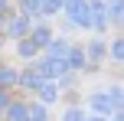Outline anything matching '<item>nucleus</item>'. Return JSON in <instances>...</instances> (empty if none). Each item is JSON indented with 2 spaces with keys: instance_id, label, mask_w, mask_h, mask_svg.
Returning <instances> with one entry per match:
<instances>
[{
  "instance_id": "obj_1",
  "label": "nucleus",
  "mask_w": 124,
  "mask_h": 121,
  "mask_svg": "<svg viewBox=\"0 0 124 121\" xmlns=\"http://www.w3.org/2000/svg\"><path fill=\"white\" fill-rule=\"evenodd\" d=\"M65 30H92V3L88 0H65Z\"/></svg>"
},
{
  "instance_id": "obj_2",
  "label": "nucleus",
  "mask_w": 124,
  "mask_h": 121,
  "mask_svg": "<svg viewBox=\"0 0 124 121\" xmlns=\"http://www.w3.org/2000/svg\"><path fill=\"white\" fill-rule=\"evenodd\" d=\"M33 30V20L23 16V13H10V16L3 20V39L7 43H16V39H26Z\"/></svg>"
},
{
  "instance_id": "obj_3",
  "label": "nucleus",
  "mask_w": 124,
  "mask_h": 121,
  "mask_svg": "<svg viewBox=\"0 0 124 121\" xmlns=\"http://www.w3.org/2000/svg\"><path fill=\"white\" fill-rule=\"evenodd\" d=\"M85 111H92V115H98V118H111L114 111H124V105H118L111 95H108V89H105V92L88 95V108Z\"/></svg>"
},
{
  "instance_id": "obj_4",
  "label": "nucleus",
  "mask_w": 124,
  "mask_h": 121,
  "mask_svg": "<svg viewBox=\"0 0 124 121\" xmlns=\"http://www.w3.org/2000/svg\"><path fill=\"white\" fill-rule=\"evenodd\" d=\"M46 79L39 75L36 69H33V65H23V69H20V82H16V95H23V98H36V92H39V85H43Z\"/></svg>"
},
{
  "instance_id": "obj_5",
  "label": "nucleus",
  "mask_w": 124,
  "mask_h": 121,
  "mask_svg": "<svg viewBox=\"0 0 124 121\" xmlns=\"http://www.w3.org/2000/svg\"><path fill=\"white\" fill-rule=\"evenodd\" d=\"M33 69H36L46 82H59V79L69 72L65 69V59H49V56H39L36 62H33Z\"/></svg>"
},
{
  "instance_id": "obj_6",
  "label": "nucleus",
  "mask_w": 124,
  "mask_h": 121,
  "mask_svg": "<svg viewBox=\"0 0 124 121\" xmlns=\"http://www.w3.org/2000/svg\"><path fill=\"white\" fill-rule=\"evenodd\" d=\"M52 36H56V30H52L46 20H39V23H33V30H30V36H26V39H30V43L36 46L39 52H43V49H46V43H49Z\"/></svg>"
},
{
  "instance_id": "obj_7",
  "label": "nucleus",
  "mask_w": 124,
  "mask_h": 121,
  "mask_svg": "<svg viewBox=\"0 0 124 121\" xmlns=\"http://www.w3.org/2000/svg\"><path fill=\"white\" fill-rule=\"evenodd\" d=\"M16 82H20V65L3 59V65H0V92H13L16 95Z\"/></svg>"
},
{
  "instance_id": "obj_8",
  "label": "nucleus",
  "mask_w": 124,
  "mask_h": 121,
  "mask_svg": "<svg viewBox=\"0 0 124 121\" xmlns=\"http://www.w3.org/2000/svg\"><path fill=\"white\" fill-rule=\"evenodd\" d=\"M69 46H72V39H65V36H52L49 43H46V49L39 52V56H49V59H65L69 56Z\"/></svg>"
},
{
  "instance_id": "obj_9",
  "label": "nucleus",
  "mask_w": 124,
  "mask_h": 121,
  "mask_svg": "<svg viewBox=\"0 0 124 121\" xmlns=\"http://www.w3.org/2000/svg\"><path fill=\"white\" fill-rule=\"evenodd\" d=\"M105 16H108V26L121 33V26H124V0H105Z\"/></svg>"
},
{
  "instance_id": "obj_10",
  "label": "nucleus",
  "mask_w": 124,
  "mask_h": 121,
  "mask_svg": "<svg viewBox=\"0 0 124 121\" xmlns=\"http://www.w3.org/2000/svg\"><path fill=\"white\" fill-rule=\"evenodd\" d=\"M13 56H16L23 65H33L39 59V49L30 43V39H16V43H13Z\"/></svg>"
},
{
  "instance_id": "obj_11",
  "label": "nucleus",
  "mask_w": 124,
  "mask_h": 121,
  "mask_svg": "<svg viewBox=\"0 0 124 121\" xmlns=\"http://www.w3.org/2000/svg\"><path fill=\"white\" fill-rule=\"evenodd\" d=\"M85 49H82V43H72L69 46V56H65V69L69 72H75V75H78V72H85Z\"/></svg>"
},
{
  "instance_id": "obj_12",
  "label": "nucleus",
  "mask_w": 124,
  "mask_h": 121,
  "mask_svg": "<svg viewBox=\"0 0 124 121\" xmlns=\"http://www.w3.org/2000/svg\"><path fill=\"white\" fill-rule=\"evenodd\" d=\"M26 102L30 98H23V95H13V102H10V108L0 115V121H26Z\"/></svg>"
},
{
  "instance_id": "obj_13",
  "label": "nucleus",
  "mask_w": 124,
  "mask_h": 121,
  "mask_svg": "<svg viewBox=\"0 0 124 121\" xmlns=\"http://www.w3.org/2000/svg\"><path fill=\"white\" fill-rule=\"evenodd\" d=\"M59 95H62V92H59L56 82H43V85H39V92H36V102L46 105V108H52V105L59 102Z\"/></svg>"
},
{
  "instance_id": "obj_14",
  "label": "nucleus",
  "mask_w": 124,
  "mask_h": 121,
  "mask_svg": "<svg viewBox=\"0 0 124 121\" xmlns=\"http://www.w3.org/2000/svg\"><path fill=\"white\" fill-rule=\"evenodd\" d=\"M26 121H52V111L33 98V102H26Z\"/></svg>"
},
{
  "instance_id": "obj_15",
  "label": "nucleus",
  "mask_w": 124,
  "mask_h": 121,
  "mask_svg": "<svg viewBox=\"0 0 124 121\" xmlns=\"http://www.w3.org/2000/svg\"><path fill=\"white\" fill-rule=\"evenodd\" d=\"M105 59H111L114 65H121L124 62V39H121V33L108 43V49H105Z\"/></svg>"
},
{
  "instance_id": "obj_16",
  "label": "nucleus",
  "mask_w": 124,
  "mask_h": 121,
  "mask_svg": "<svg viewBox=\"0 0 124 121\" xmlns=\"http://www.w3.org/2000/svg\"><path fill=\"white\" fill-rule=\"evenodd\" d=\"M62 7H65V0H39V13H43V20L62 13Z\"/></svg>"
},
{
  "instance_id": "obj_17",
  "label": "nucleus",
  "mask_w": 124,
  "mask_h": 121,
  "mask_svg": "<svg viewBox=\"0 0 124 121\" xmlns=\"http://www.w3.org/2000/svg\"><path fill=\"white\" fill-rule=\"evenodd\" d=\"M85 115H88V111L82 108V105H65V108H62V118H59V121H82Z\"/></svg>"
},
{
  "instance_id": "obj_18",
  "label": "nucleus",
  "mask_w": 124,
  "mask_h": 121,
  "mask_svg": "<svg viewBox=\"0 0 124 121\" xmlns=\"http://www.w3.org/2000/svg\"><path fill=\"white\" fill-rule=\"evenodd\" d=\"M10 102H13V92H0V115L10 108Z\"/></svg>"
},
{
  "instance_id": "obj_19",
  "label": "nucleus",
  "mask_w": 124,
  "mask_h": 121,
  "mask_svg": "<svg viewBox=\"0 0 124 121\" xmlns=\"http://www.w3.org/2000/svg\"><path fill=\"white\" fill-rule=\"evenodd\" d=\"M13 13V0H0V16H10Z\"/></svg>"
},
{
  "instance_id": "obj_20",
  "label": "nucleus",
  "mask_w": 124,
  "mask_h": 121,
  "mask_svg": "<svg viewBox=\"0 0 124 121\" xmlns=\"http://www.w3.org/2000/svg\"><path fill=\"white\" fill-rule=\"evenodd\" d=\"M108 121H124V111H114V115L108 118Z\"/></svg>"
},
{
  "instance_id": "obj_21",
  "label": "nucleus",
  "mask_w": 124,
  "mask_h": 121,
  "mask_svg": "<svg viewBox=\"0 0 124 121\" xmlns=\"http://www.w3.org/2000/svg\"><path fill=\"white\" fill-rule=\"evenodd\" d=\"M82 121H108V118H98V115H85Z\"/></svg>"
},
{
  "instance_id": "obj_22",
  "label": "nucleus",
  "mask_w": 124,
  "mask_h": 121,
  "mask_svg": "<svg viewBox=\"0 0 124 121\" xmlns=\"http://www.w3.org/2000/svg\"><path fill=\"white\" fill-rule=\"evenodd\" d=\"M3 46H7V39H3V33H0V49H3Z\"/></svg>"
},
{
  "instance_id": "obj_23",
  "label": "nucleus",
  "mask_w": 124,
  "mask_h": 121,
  "mask_svg": "<svg viewBox=\"0 0 124 121\" xmlns=\"http://www.w3.org/2000/svg\"><path fill=\"white\" fill-rule=\"evenodd\" d=\"M3 20H7V16H0V33H3Z\"/></svg>"
}]
</instances>
